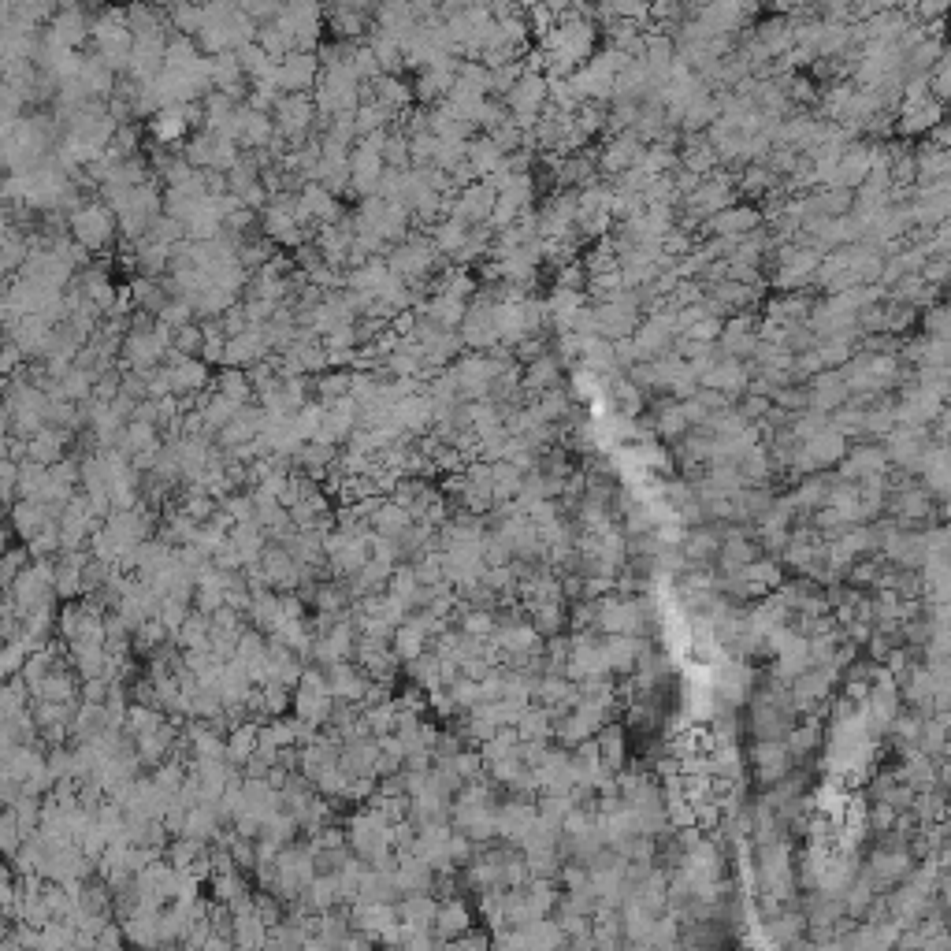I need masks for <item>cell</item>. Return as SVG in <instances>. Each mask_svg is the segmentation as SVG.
<instances>
[{
	"label": "cell",
	"mask_w": 951,
	"mask_h": 951,
	"mask_svg": "<svg viewBox=\"0 0 951 951\" xmlns=\"http://www.w3.org/2000/svg\"><path fill=\"white\" fill-rule=\"evenodd\" d=\"M439 261H443V253L435 249V242H431L428 235H409L405 242H398V246L391 249V257H387V264H391V272L402 279V283H409V290L420 294L428 290V279L431 272H439Z\"/></svg>",
	"instance_id": "cell-1"
},
{
	"label": "cell",
	"mask_w": 951,
	"mask_h": 951,
	"mask_svg": "<svg viewBox=\"0 0 951 951\" xmlns=\"http://www.w3.org/2000/svg\"><path fill=\"white\" fill-rule=\"evenodd\" d=\"M335 695H331V688H327V677L324 669H316V665H309L305 669V677H301V684L294 688V717H298L301 725H309V729H324V725H331V717H335Z\"/></svg>",
	"instance_id": "cell-2"
},
{
	"label": "cell",
	"mask_w": 951,
	"mask_h": 951,
	"mask_svg": "<svg viewBox=\"0 0 951 951\" xmlns=\"http://www.w3.org/2000/svg\"><path fill=\"white\" fill-rule=\"evenodd\" d=\"M316 116L320 112H316V101L309 93H283L279 97V105L272 108V119L279 138L290 145V153H298L301 145L313 138Z\"/></svg>",
	"instance_id": "cell-3"
},
{
	"label": "cell",
	"mask_w": 951,
	"mask_h": 951,
	"mask_svg": "<svg viewBox=\"0 0 951 951\" xmlns=\"http://www.w3.org/2000/svg\"><path fill=\"white\" fill-rule=\"evenodd\" d=\"M116 212L105 209L101 201H82L79 209L67 216V231H71V238L79 242V246H86L90 253H105L108 246H112V238H116Z\"/></svg>",
	"instance_id": "cell-4"
},
{
	"label": "cell",
	"mask_w": 951,
	"mask_h": 951,
	"mask_svg": "<svg viewBox=\"0 0 951 951\" xmlns=\"http://www.w3.org/2000/svg\"><path fill=\"white\" fill-rule=\"evenodd\" d=\"M275 23L294 38L298 53H316L320 30H324V8H316V4H283V15Z\"/></svg>",
	"instance_id": "cell-5"
},
{
	"label": "cell",
	"mask_w": 951,
	"mask_h": 951,
	"mask_svg": "<svg viewBox=\"0 0 951 951\" xmlns=\"http://www.w3.org/2000/svg\"><path fill=\"white\" fill-rule=\"evenodd\" d=\"M550 97V86L543 75H535V71H524V79L513 86V93L506 97V108L513 112V119L521 123L524 131H532L535 123H539V112H543V105H547Z\"/></svg>",
	"instance_id": "cell-6"
},
{
	"label": "cell",
	"mask_w": 951,
	"mask_h": 951,
	"mask_svg": "<svg viewBox=\"0 0 951 951\" xmlns=\"http://www.w3.org/2000/svg\"><path fill=\"white\" fill-rule=\"evenodd\" d=\"M324 75V60L316 53H290L287 60H279L275 67V82L283 93H309L313 97Z\"/></svg>",
	"instance_id": "cell-7"
},
{
	"label": "cell",
	"mask_w": 951,
	"mask_h": 951,
	"mask_svg": "<svg viewBox=\"0 0 951 951\" xmlns=\"http://www.w3.org/2000/svg\"><path fill=\"white\" fill-rule=\"evenodd\" d=\"M86 38H93V12L79 4H64L45 30V41H53L60 49H75V53H79V45H86Z\"/></svg>",
	"instance_id": "cell-8"
},
{
	"label": "cell",
	"mask_w": 951,
	"mask_h": 951,
	"mask_svg": "<svg viewBox=\"0 0 951 951\" xmlns=\"http://www.w3.org/2000/svg\"><path fill=\"white\" fill-rule=\"evenodd\" d=\"M324 677H327L331 695H335V703H346V706H365L368 695H372V684H376L361 665H353V662L327 665Z\"/></svg>",
	"instance_id": "cell-9"
},
{
	"label": "cell",
	"mask_w": 951,
	"mask_h": 951,
	"mask_svg": "<svg viewBox=\"0 0 951 951\" xmlns=\"http://www.w3.org/2000/svg\"><path fill=\"white\" fill-rule=\"evenodd\" d=\"M495 205H498V194L480 179V183L465 186V190H457V194L450 197V216L461 220L465 227H483V223H491Z\"/></svg>",
	"instance_id": "cell-10"
},
{
	"label": "cell",
	"mask_w": 951,
	"mask_h": 951,
	"mask_svg": "<svg viewBox=\"0 0 951 951\" xmlns=\"http://www.w3.org/2000/svg\"><path fill=\"white\" fill-rule=\"evenodd\" d=\"M457 335H461V342H465L472 353H491L495 346H502V342H498V327H495V305H491V301L469 305V316H465V324L457 327Z\"/></svg>",
	"instance_id": "cell-11"
},
{
	"label": "cell",
	"mask_w": 951,
	"mask_h": 951,
	"mask_svg": "<svg viewBox=\"0 0 951 951\" xmlns=\"http://www.w3.org/2000/svg\"><path fill=\"white\" fill-rule=\"evenodd\" d=\"M164 368L171 372V387H175V398H197L205 394L209 387V365L201 357H183L179 350H171L164 357Z\"/></svg>",
	"instance_id": "cell-12"
},
{
	"label": "cell",
	"mask_w": 951,
	"mask_h": 951,
	"mask_svg": "<svg viewBox=\"0 0 951 951\" xmlns=\"http://www.w3.org/2000/svg\"><path fill=\"white\" fill-rule=\"evenodd\" d=\"M357 665L365 669L368 677L376 680V684H387V680L394 677V669H398V654H394L391 639H372V636H361L357 639Z\"/></svg>",
	"instance_id": "cell-13"
},
{
	"label": "cell",
	"mask_w": 951,
	"mask_h": 951,
	"mask_svg": "<svg viewBox=\"0 0 951 951\" xmlns=\"http://www.w3.org/2000/svg\"><path fill=\"white\" fill-rule=\"evenodd\" d=\"M168 350L160 346V339L153 331H131L127 342H123V372H153V368L164 365Z\"/></svg>",
	"instance_id": "cell-14"
},
{
	"label": "cell",
	"mask_w": 951,
	"mask_h": 951,
	"mask_svg": "<svg viewBox=\"0 0 951 951\" xmlns=\"http://www.w3.org/2000/svg\"><path fill=\"white\" fill-rule=\"evenodd\" d=\"M535 821H539V807L528 803V799H513V803H506V807H498L495 833L502 836V840H509V844L521 847V840L528 836V829H532Z\"/></svg>",
	"instance_id": "cell-15"
},
{
	"label": "cell",
	"mask_w": 951,
	"mask_h": 951,
	"mask_svg": "<svg viewBox=\"0 0 951 951\" xmlns=\"http://www.w3.org/2000/svg\"><path fill=\"white\" fill-rule=\"evenodd\" d=\"M53 335H56V327L45 324L41 316H23L15 327H4V339H12L15 346L23 350V357H45Z\"/></svg>",
	"instance_id": "cell-16"
},
{
	"label": "cell",
	"mask_w": 951,
	"mask_h": 951,
	"mask_svg": "<svg viewBox=\"0 0 951 951\" xmlns=\"http://www.w3.org/2000/svg\"><path fill=\"white\" fill-rule=\"evenodd\" d=\"M376 30H383L387 38L398 41L405 49L420 30L417 8L413 4H383V8H376Z\"/></svg>",
	"instance_id": "cell-17"
},
{
	"label": "cell",
	"mask_w": 951,
	"mask_h": 951,
	"mask_svg": "<svg viewBox=\"0 0 951 951\" xmlns=\"http://www.w3.org/2000/svg\"><path fill=\"white\" fill-rule=\"evenodd\" d=\"M394 881L402 888V896H431L439 873H435L431 862L420 859V855H402L398 866H394Z\"/></svg>",
	"instance_id": "cell-18"
},
{
	"label": "cell",
	"mask_w": 951,
	"mask_h": 951,
	"mask_svg": "<svg viewBox=\"0 0 951 951\" xmlns=\"http://www.w3.org/2000/svg\"><path fill=\"white\" fill-rule=\"evenodd\" d=\"M249 625L264 632V636H275L279 628L287 625V610H283V591H257L253 595V606H249Z\"/></svg>",
	"instance_id": "cell-19"
},
{
	"label": "cell",
	"mask_w": 951,
	"mask_h": 951,
	"mask_svg": "<svg viewBox=\"0 0 951 951\" xmlns=\"http://www.w3.org/2000/svg\"><path fill=\"white\" fill-rule=\"evenodd\" d=\"M413 313L428 316L431 324L446 327V331H457V327L465 324V316H469V301L450 298V294H431L428 301H417V305H413Z\"/></svg>",
	"instance_id": "cell-20"
},
{
	"label": "cell",
	"mask_w": 951,
	"mask_h": 951,
	"mask_svg": "<svg viewBox=\"0 0 951 951\" xmlns=\"http://www.w3.org/2000/svg\"><path fill=\"white\" fill-rule=\"evenodd\" d=\"M431 933H435V940H461L472 933V911L461 903L457 896L443 899L439 903V918H435V925H431Z\"/></svg>",
	"instance_id": "cell-21"
},
{
	"label": "cell",
	"mask_w": 951,
	"mask_h": 951,
	"mask_svg": "<svg viewBox=\"0 0 951 951\" xmlns=\"http://www.w3.org/2000/svg\"><path fill=\"white\" fill-rule=\"evenodd\" d=\"M246 71H242V60H238V53H223V56H212V86L220 93H227V97H235V101H246Z\"/></svg>",
	"instance_id": "cell-22"
},
{
	"label": "cell",
	"mask_w": 951,
	"mask_h": 951,
	"mask_svg": "<svg viewBox=\"0 0 951 951\" xmlns=\"http://www.w3.org/2000/svg\"><path fill=\"white\" fill-rule=\"evenodd\" d=\"M79 82L86 86V93H90L93 101H112L116 97V90H119V82H116V71L101 60L97 53H90L86 56V64H82V75H79Z\"/></svg>",
	"instance_id": "cell-23"
},
{
	"label": "cell",
	"mask_w": 951,
	"mask_h": 951,
	"mask_svg": "<svg viewBox=\"0 0 951 951\" xmlns=\"http://www.w3.org/2000/svg\"><path fill=\"white\" fill-rule=\"evenodd\" d=\"M301 201H305V209H309V216H313L316 227H331V223H339L346 212H342L339 197L331 194L327 186L320 183H305L301 186Z\"/></svg>",
	"instance_id": "cell-24"
},
{
	"label": "cell",
	"mask_w": 951,
	"mask_h": 951,
	"mask_svg": "<svg viewBox=\"0 0 951 951\" xmlns=\"http://www.w3.org/2000/svg\"><path fill=\"white\" fill-rule=\"evenodd\" d=\"M487 101H491L487 93H480V90H476V86H469V82H461V79H457V86H454V90H450V97H446V105L454 108L457 116L465 119L469 127H480V123H483V112H487Z\"/></svg>",
	"instance_id": "cell-25"
},
{
	"label": "cell",
	"mask_w": 951,
	"mask_h": 951,
	"mask_svg": "<svg viewBox=\"0 0 951 951\" xmlns=\"http://www.w3.org/2000/svg\"><path fill=\"white\" fill-rule=\"evenodd\" d=\"M391 647H394V654H398V658H402L405 665H409V662H417L420 654H428V647H431L428 628L420 625L417 617L409 613V621H405V625L398 628V632H394Z\"/></svg>",
	"instance_id": "cell-26"
},
{
	"label": "cell",
	"mask_w": 951,
	"mask_h": 951,
	"mask_svg": "<svg viewBox=\"0 0 951 951\" xmlns=\"http://www.w3.org/2000/svg\"><path fill=\"white\" fill-rule=\"evenodd\" d=\"M372 97V101H379V105H387L394 112V116H402V112H409L413 108V97H417V90H409L402 79H394V75H383V79L376 82V86H368L365 90V101Z\"/></svg>",
	"instance_id": "cell-27"
},
{
	"label": "cell",
	"mask_w": 951,
	"mask_h": 951,
	"mask_svg": "<svg viewBox=\"0 0 951 951\" xmlns=\"http://www.w3.org/2000/svg\"><path fill=\"white\" fill-rule=\"evenodd\" d=\"M428 112H431V134H435L439 142H457V145H469L472 142V127L461 116H457V112L446 105V101H443V105L428 108Z\"/></svg>",
	"instance_id": "cell-28"
},
{
	"label": "cell",
	"mask_w": 951,
	"mask_h": 951,
	"mask_svg": "<svg viewBox=\"0 0 951 951\" xmlns=\"http://www.w3.org/2000/svg\"><path fill=\"white\" fill-rule=\"evenodd\" d=\"M413 524H417V521H413V517H409V513H405V509L398 506L394 498H383V502H379V509L372 513L368 528H372L376 535H387V539H402V535L409 532Z\"/></svg>",
	"instance_id": "cell-29"
},
{
	"label": "cell",
	"mask_w": 951,
	"mask_h": 951,
	"mask_svg": "<svg viewBox=\"0 0 951 951\" xmlns=\"http://www.w3.org/2000/svg\"><path fill=\"white\" fill-rule=\"evenodd\" d=\"M231 543L238 547V554H242V561L249 565H257V561L264 558V550L272 547V539L264 535V528L257 521H246V524H235L231 528Z\"/></svg>",
	"instance_id": "cell-30"
},
{
	"label": "cell",
	"mask_w": 951,
	"mask_h": 951,
	"mask_svg": "<svg viewBox=\"0 0 951 951\" xmlns=\"http://www.w3.org/2000/svg\"><path fill=\"white\" fill-rule=\"evenodd\" d=\"M45 524H49V517H45V506L38 498H19L12 506V528L15 535H23V543H34Z\"/></svg>",
	"instance_id": "cell-31"
},
{
	"label": "cell",
	"mask_w": 951,
	"mask_h": 951,
	"mask_svg": "<svg viewBox=\"0 0 951 951\" xmlns=\"http://www.w3.org/2000/svg\"><path fill=\"white\" fill-rule=\"evenodd\" d=\"M398 918L409 929H431L439 918V899L435 896H402L398 899Z\"/></svg>",
	"instance_id": "cell-32"
},
{
	"label": "cell",
	"mask_w": 951,
	"mask_h": 951,
	"mask_svg": "<svg viewBox=\"0 0 951 951\" xmlns=\"http://www.w3.org/2000/svg\"><path fill=\"white\" fill-rule=\"evenodd\" d=\"M469 231L472 227H465L461 220H454V216H446V220H439L435 227L428 231V238L435 242V249L443 253V257H454L457 261V253L465 249V242H469Z\"/></svg>",
	"instance_id": "cell-33"
},
{
	"label": "cell",
	"mask_w": 951,
	"mask_h": 951,
	"mask_svg": "<svg viewBox=\"0 0 951 951\" xmlns=\"http://www.w3.org/2000/svg\"><path fill=\"white\" fill-rule=\"evenodd\" d=\"M257 743H261V725H249V721L235 725L231 736H227V762L235 769H242L249 758L257 755Z\"/></svg>",
	"instance_id": "cell-34"
},
{
	"label": "cell",
	"mask_w": 951,
	"mask_h": 951,
	"mask_svg": "<svg viewBox=\"0 0 951 951\" xmlns=\"http://www.w3.org/2000/svg\"><path fill=\"white\" fill-rule=\"evenodd\" d=\"M149 131H153L157 145H168V149H171V145H175L186 131H190L186 108H164V112H157V116L149 119Z\"/></svg>",
	"instance_id": "cell-35"
},
{
	"label": "cell",
	"mask_w": 951,
	"mask_h": 951,
	"mask_svg": "<svg viewBox=\"0 0 951 951\" xmlns=\"http://www.w3.org/2000/svg\"><path fill=\"white\" fill-rule=\"evenodd\" d=\"M368 49H372V56H376V64L383 75H394L398 79V71L405 67V49L398 45V41H391L383 30L372 27V34H368Z\"/></svg>",
	"instance_id": "cell-36"
},
{
	"label": "cell",
	"mask_w": 951,
	"mask_h": 951,
	"mask_svg": "<svg viewBox=\"0 0 951 951\" xmlns=\"http://www.w3.org/2000/svg\"><path fill=\"white\" fill-rule=\"evenodd\" d=\"M469 164H472V171L480 175V179H487V175H495L502 164H506V153L498 149L495 145V138H472L469 142Z\"/></svg>",
	"instance_id": "cell-37"
},
{
	"label": "cell",
	"mask_w": 951,
	"mask_h": 951,
	"mask_svg": "<svg viewBox=\"0 0 951 951\" xmlns=\"http://www.w3.org/2000/svg\"><path fill=\"white\" fill-rule=\"evenodd\" d=\"M275 119L272 112H249V123H246V134H242V149L246 153H261V149H268V145L275 142Z\"/></svg>",
	"instance_id": "cell-38"
},
{
	"label": "cell",
	"mask_w": 951,
	"mask_h": 951,
	"mask_svg": "<svg viewBox=\"0 0 951 951\" xmlns=\"http://www.w3.org/2000/svg\"><path fill=\"white\" fill-rule=\"evenodd\" d=\"M212 387H216V394H223V398H231V402L238 405L253 402V383H249V376L242 368H223Z\"/></svg>",
	"instance_id": "cell-39"
},
{
	"label": "cell",
	"mask_w": 951,
	"mask_h": 951,
	"mask_svg": "<svg viewBox=\"0 0 951 951\" xmlns=\"http://www.w3.org/2000/svg\"><path fill=\"white\" fill-rule=\"evenodd\" d=\"M558 361L554 357H539V361H532L528 365V372H524V391H535V394H547L558 387Z\"/></svg>",
	"instance_id": "cell-40"
},
{
	"label": "cell",
	"mask_w": 951,
	"mask_h": 951,
	"mask_svg": "<svg viewBox=\"0 0 951 951\" xmlns=\"http://www.w3.org/2000/svg\"><path fill=\"white\" fill-rule=\"evenodd\" d=\"M201 49H197L194 38H183V34H171L168 41V71H175V75H186L190 67L201 60Z\"/></svg>",
	"instance_id": "cell-41"
},
{
	"label": "cell",
	"mask_w": 951,
	"mask_h": 951,
	"mask_svg": "<svg viewBox=\"0 0 951 951\" xmlns=\"http://www.w3.org/2000/svg\"><path fill=\"white\" fill-rule=\"evenodd\" d=\"M758 223V216L751 209H721L710 220V231H717V235H725V238H736V235H743V231H751Z\"/></svg>",
	"instance_id": "cell-42"
},
{
	"label": "cell",
	"mask_w": 951,
	"mask_h": 951,
	"mask_svg": "<svg viewBox=\"0 0 951 951\" xmlns=\"http://www.w3.org/2000/svg\"><path fill=\"white\" fill-rule=\"evenodd\" d=\"M242 105V101H235V97H227V93H220V90H212L205 101H201V108H205V131H220L223 123L227 119L235 116V108Z\"/></svg>",
	"instance_id": "cell-43"
},
{
	"label": "cell",
	"mask_w": 951,
	"mask_h": 951,
	"mask_svg": "<svg viewBox=\"0 0 951 951\" xmlns=\"http://www.w3.org/2000/svg\"><path fill=\"white\" fill-rule=\"evenodd\" d=\"M257 45H261L264 53L272 56L275 64H279V60H287L290 53H298L294 38H290L287 30L279 27V23H268V27H261V34H257Z\"/></svg>",
	"instance_id": "cell-44"
},
{
	"label": "cell",
	"mask_w": 951,
	"mask_h": 951,
	"mask_svg": "<svg viewBox=\"0 0 951 951\" xmlns=\"http://www.w3.org/2000/svg\"><path fill=\"white\" fill-rule=\"evenodd\" d=\"M201 209V197L186 194V190H164V216L175 223H190Z\"/></svg>",
	"instance_id": "cell-45"
},
{
	"label": "cell",
	"mask_w": 951,
	"mask_h": 951,
	"mask_svg": "<svg viewBox=\"0 0 951 951\" xmlns=\"http://www.w3.org/2000/svg\"><path fill=\"white\" fill-rule=\"evenodd\" d=\"M168 23H171V34L197 38L201 27H205V12H201V8H190V4H179V8H168Z\"/></svg>",
	"instance_id": "cell-46"
},
{
	"label": "cell",
	"mask_w": 951,
	"mask_h": 951,
	"mask_svg": "<svg viewBox=\"0 0 951 951\" xmlns=\"http://www.w3.org/2000/svg\"><path fill=\"white\" fill-rule=\"evenodd\" d=\"M324 405L320 402H309L298 409V417H294V431H298L301 443H316V435H320V428H324Z\"/></svg>",
	"instance_id": "cell-47"
},
{
	"label": "cell",
	"mask_w": 951,
	"mask_h": 951,
	"mask_svg": "<svg viewBox=\"0 0 951 951\" xmlns=\"http://www.w3.org/2000/svg\"><path fill=\"white\" fill-rule=\"evenodd\" d=\"M491 235H495V231H491V223H483V227H472V231H469V242H465V249L457 253V261H461V264H472L476 257L491 253V249H495Z\"/></svg>",
	"instance_id": "cell-48"
},
{
	"label": "cell",
	"mask_w": 951,
	"mask_h": 951,
	"mask_svg": "<svg viewBox=\"0 0 951 951\" xmlns=\"http://www.w3.org/2000/svg\"><path fill=\"white\" fill-rule=\"evenodd\" d=\"M45 476H49V469L27 457V461L19 465V498H38L41 487H45Z\"/></svg>",
	"instance_id": "cell-49"
},
{
	"label": "cell",
	"mask_w": 951,
	"mask_h": 951,
	"mask_svg": "<svg viewBox=\"0 0 951 951\" xmlns=\"http://www.w3.org/2000/svg\"><path fill=\"white\" fill-rule=\"evenodd\" d=\"M175 350L183 353V357H201V350H205V327L201 324H186L175 331Z\"/></svg>",
	"instance_id": "cell-50"
},
{
	"label": "cell",
	"mask_w": 951,
	"mask_h": 951,
	"mask_svg": "<svg viewBox=\"0 0 951 951\" xmlns=\"http://www.w3.org/2000/svg\"><path fill=\"white\" fill-rule=\"evenodd\" d=\"M751 346H755V331H751V324L736 320V324L725 331V350H729V353H747Z\"/></svg>",
	"instance_id": "cell-51"
},
{
	"label": "cell",
	"mask_w": 951,
	"mask_h": 951,
	"mask_svg": "<svg viewBox=\"0 0 951 951\" xmlns=\"http://www.w3.org/2000/svg\"><path fill=\"white\" fill-rule=\"evenodd\" d=\"M157 320H164V324H171V327H175V331H179V327L194 324L197 316H194V309H190V305H186V301L171 298L168 305H164V313H160Z\"/></svg>",
	"instance_id": "cell-52"
},
{
	"label": "cell",
	"mask_w": 951,
	"mask_h": 951,
	"mask_svg": "<svg viewBox=\"0 0 951 951\" xmlns=\"http://www.w3.org/2000/svg\"><path fill=\"white\" fill-rule=\"evenodd\" d=\"M688 558L691 561H706V558H714V550H717V535H710V532H695V535H688Z\"/></svg>",
	"instance_id": "cell-53"
},
{
	"label": "cell",
	"mask_w": 951,
	"mask_h": 951,
	"mask_svg": "<svg viewBox=\"0 0 951 951\" xmlns=\"http://www.w3.org/2000/svg\"><path fill=\"white\" fill-rule=\"evenodd\" d=\"M220 327H223V335H227V339H238V335H246V331H249V316H246V309H242V301H238L231 313H223V316H220Z\"/></svg>",
	"instance_id": "cell-54"
},
{
	"label": "cell",
	"mask_w": 951,
	"mask_h": 951,
	"mask_svg": "<svg viewBox=\"0 0 951 951\" xmlns=\"http://www.w3.org/2000/svg\"><path fill=\"white\" fill-rule=\"evenodd\" d=\"M19 361H23V350H19L12 339H4V353H0V365H4V372H8V376H15V372H19Z\"/></svg>",
	"instance_id": "cell-55"
}]
</instances>
